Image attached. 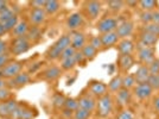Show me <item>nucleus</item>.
<instances>
[{
    "instance_id": "obj_1",
    "label": "nucleus",
    "mask_w": 159,
    "mask_h": 119,
    "mask_svg": "<svg viewBox=\"0 0 159 119\" xmlns=\"http://www.w3.org/2000/svg\"><path fill=\"white\" fill-rule=\"evenodd\" d=\"M96 105H98V113L100 117L102 118L108 117L113 111V98L107 93L106 95L99 98Z\"/></svg>"
},
{
    "instance_id": "obj_2",
    "label": "nucleus",
    "mask_w": 159,
    "mask_h": 119,
    "mask_svg": "<svg viewBox=\"0 0 159 119\" xmlns=\"http://www.w3.org/2000/svg\"><path fill=\"white\" fill-rule=\"evenodd\" d=\"M118 25H119V20L116 18H111L109 17V18H103V19L100 20L98 25H96V29L101 35H105V33L115 31Z\"/></svg>"
},
{
    "instance_id": "obj_3",
    "label": "nucleus",
    "mask_w": 159,
    "mask_h": 119,
    "mask_svg": "<svg viewBox=\"0 0 159 119\" xmlns=\"http://www.w3.org/2000/svg\"><path fill=\"white\" fill-rule=\"evenodd\" d=\"M158 40L159 37L157 36L140 30V33L138 36V43H137V50L145 46H156V44L158 43Z\"/></svg>"
},
{
    "instance_id": "obj_4",
    "label": "nucleus",
    "mask_w": 159,
    "mask_h": 119,
    "mask_svg": "<svg viewBox=\"0 0 159 119\" xmlns=\"http://www.w3.org/2000/svg\"><path fill=\"white\" fill-rule=\"evenodd\" d=\"M156 59V46H145L138 50V60L140 64L148 66Z\"/></svg>"
},
{
    "instance_id": "obj_5",
    "label": "nucleus",
    "mask_w": 159,
    "mask_h": 119,
    "mask_svg": "<svg viewBox=\"0 0 159 119\" xmlns=\"http://www.w3.org/2000/svg\"><path fill=\"white\" fill-rule=\"evenodd\" d=\"M30 49V40L26 38V36L24 37H17L12 40V46L11 50L14 55H20V54L26 53Z\"/></svg>"
},
{
    "instance_id": "obj_6",
    "label": "nucleus",
    "mask_w": 159,
    "mask_h": 119,
    "mask_svg": "<svg viewBox=\"0 0 159 119\" xmlns=\"http://www.w3.org/2000/svg\"><path fill=\"white\" fill-rule=\"evenodd\" d=\"M153 92L154 91L150 87V85L147 82H145V83H138L133 88V93H134L135 98H138L139 100H147L148 98L152 97Z\"/></svg>"
},
{
    "instance_id": "obj_7",
    "label": "nucleus",
    "mask_w": 159,
    "mask_h": 119,
    "mask_svg": "<svg viewBox=\"0 0 159 119\" xmlns=\"http://www.w3.org/2000/svg\"><path fill=\"white\" fill-rule=\"evenodd\" d=\"M134 31V24L131 20H125L122 23H119V25L116 27L115 32L118 33L119 38L121 40H126L128 36H131Z\"/></svg>"
},
{
    "instance_id": "obj_8",
    "label": "nucleus",
    "mask_w": 159,
    "mask_h": 119,
    "mask_svg": "<svg viewBox=\"0 0 159 119\" xmlns=\"http://www.w3.org/2000/svg\"><path fill=\"white\" fill-rule=\"evenodd\" d=\"M21 70V64L18 62H11L7 63L6 66L1 69V76L2 78H8L12 79L14 76H17Z\"/></svg>"
},
{
    "instance_id": "obj_9",
    "label": "nucleus",
    "mask_w": 159,
    "mask_h": 119,
    "mask_svg": "<svg viewBox=\"0 0 159 119\" xmlns=\"http://www.w3.org/2000/svg\"><path fill=\"white\" fill-rule=\"evenodd\" d=\"M70 46H73L76 51H81L83 49V46L86 45V36L82 32H77V31H73L70 35Z\"/></svg>"
},
{
    "instance_id": "obj_10",
    "label": "nucleus",
    "mask_w": 159,
    "mask_h": 119,
    "mask_svg": "<svg viewBox=\"0 0 159 119\" xmlns=\"http://www.w3.org/2000/svg\"><path fill=\"white\" fill-rule=\"evenodd\" d=\"M18 104L16 100H7L5 102H0V116L1 117H10L17 110Z\"/></svg>"
},
{
    "instance_id": "obj_11",
    "label": "nucleus",
    "mask_w": 159,
    "mask_h": 119,
    "mask_svg": "<svg viewBox=\"0 0 159 119\" xmlns=\"http://www.w3.org/2000/svg\"><path fill=\"white\" fill-rule=\"evenodd\" d=\"M150 75H151V73H150L147 66H145V64H140V66L137 68L135 73L133 74L137 85H138V83H145V82H147Z\"/></svg>"
},
{
    "instance_id": "obj_12",
    "label": "nucleus",
    "mask_w": 159,
    "mask_h": 119,
    "mask_svg": "<svg viewBox=\"0 0 159 119\" xmlns=\"http://www.w3.org/2000/svg\"><path fill=\"white\" fill-rule=\"evenodd\" d=\"M84 8H86L87 16L90 19H95L99 17L101 12V4L99 1H87L84 4Z\"/></svg>"
},
{
    "instance_id": "obj_13",
    "label": "nucleus",
    "mask_w": 159,
    "mask_h": 119,
    "mask_svg": "<svg viewBox=\"0 0 159 119\" xmlns=\"http://www.w3.org/2000/svg\"><path fill=\"white\" fill-rule=\"evenodd\" d=\"M83 23V17L80 12H74L71 13L68 19H66V26L68 29H70L71 31H76Z\"/></svg>"
},
{
    "instance_id": "obj_14",
    "label": "nucleus",
    "mask_w": 159,
    "mask_h": 119,
    "mask_svg": "<svg viewBox=\"0 0 159 119\" xmlns=\"http://www.w3.org/2000/svg\"><path fill=\"white\" fill-rule=\"evenodd\" d=\"M134 63H135V60L133 57V55H120L118 59V66L125 73H127L134 66Z\"/></svg>"
},
{
    "instance_id": "obj_15",
    "label": "nucleus",
    "mask_w": 159,
    "mask_h": 119,
    "mask_svg": "<svg viewBox=\"0 0 159 119\" xmlns=\"http://www.w3.org/2000/svg\"><path fill=\"white\" fill-rule=\"evenodd\" d=\"M77 102H79V108H82V110H86L88 112H93L94 110H95V107H96V101L92 98V97H89V95H83V97H81L79 100H77Z\"/></svg>"
},
{
    "instance_id": "obj_16",
    "label": "nucleus",
    "mask_w": 159,
    "mask_h": 119,
    "mask_svg": "<svg viewBox=\"0 0 159 119\" xmlns=\"http://www.w3.org/2000/svg\"><path fill=\"white\" fill-rule=\"evenodd\" d=\"M89 89H90V92H92L93 95L101 98V97H103V95L107 94L108 87L103 82H101V81H93L89 85Z\"/></svg>"
},
{
    "instance_id": "obj_17",
    "label": "nucleus",
    "mask_w": 159,
    "mask_h": 119,
    "mask_svg": "<svg viewBox=\"0 0 159 119\" xmlns=\"http://www.w3.org/2000/svg\"><path fill=\"white\" fill-rule=\"evenodd\" d=\"M135 49V45L133 43V40H121L118 43V51L120 53V55H132V53Z\"/></svg>"
},
{
    "instance_id": "obj_18",
    "label": "nucleus",
    "mask_w": 159,
    "mask_h": 119,
    "mask_svg": "<svg viewBox=\"0 0 159 119\" xmlns=\"http://www.w3.org/2000/svg\"><path fill=\"white\" fill-rule=\"evenodd\" d=\"M100 37H101V42H102V48H105V49L115 45L118 43V40H119V36L115 31L101 35Z\"/></svg>"
},
{
    "instance_id": "obj_19",
    "label": "nucleus",
    "mask_w": 159,
    "mask_h": 119,
    "mask_svg": "<svg viewBox=\"0 0 159 119\" xmlns=\"http://www.w3.org/2000/svg\"><path fill=\"white\" fill-rule=\"evenodd\" d=\"M132 98V93L129 89H125V88H121L119 92L116 93V104L120 107H125L129 104Z\"/></svg>"
},
{
    "instance_id": "obj_20",
    "label": "nucleus",
    "mask_w": 159,
    "mask_h": 119,
    "mask_svg": "<svg viewBox=\"0 0 159 119\" xmlns=\"http://www.w3.org/2000/svg\"><path fill=\"white\" fill-rule=\"evenodd\" d=\"M45 11L44 8H32V11L30 12V20L34 25H39L45 20Z\"/></svg>"
},
{
    "instance_id": "obj_21",
    "label": "nucleus",
    "mask_w": 159,
    "mask_h": 119,
    "mask_svg": "<svg viewBox=\"0 0 159 119\" xmlns=\"http://www.w3.org/2000/svg\"><path fill=\"white\" fill-rule=\"evenodd\" d=\"M62 74V69L60 67L57 66H52V67H49L47 70L43 73V78L48 81H53V80L58 79Z\"/></svg>"
},
{
    "instance_id": "obj_22",
    "label": "nucleus",
    "mask_w": 159,
    "mask_h": 119,
    "mask_svg": "<svg viewBox=\"0 0 159 119\" xmlns=\"http://www.w3.org/2000/svg\"><path fill=\"white\" fill-rule=\"evenodd\" d=\"M138 5L141 8V11H148V12L157 11L159 6L158 1L156 0H141V1H138Z\"/></svg>"
},
{
    "instance_id": "obj_23",
    "label": "nucleus",
    "mask_w": 159,
    "mask_h": 119,
    "mask_svg": "<svg viewBox=\"0 0 159 119\" xmlns=\"http://www.w3.org/2000/svg\"><path fill=\"white\" fill-rule=\"evenodd\" d=\"M30 81V75L27 73H19L17 76H14L11 79V85L14 87H20V86H24L29 83Z\"/></svg>"
},
{
    "instance_id": "obj_24",
    "label": "nucleus",
    "mask_w": 159,
    "mask_h": 119,
    "mask_svg": "<svg viewBox=\"0 0 159 119\" xmlns=\"http://www.w3.org/2000/svg\"><path fill=\"white\" fill-rule=\"evenodd\" d=\"M27 31H29V25H27L26 21H19L18 24H17V26L13 29V35L16 36V38L17 37H24V36H26Z\"/></svg>"
},
{
    "instance_id": "obj_25",
    "label": "nucleus",
    "mask_w": 159,
    "mask_h": 119,
    "mask_svg": "<svg viewBox=\"0 0 159 119\" xmlns=\"http://www.w3.org/2000/svg\"><path fill=\"white\" fill-rule=\"evenodd\" d=\"M108 88L111 92H119L122 88V76L121 75H115L108 83Z\"/></svg>"
},
{
    "instance_id": "obj_26",
    "label": "nucleus",
    "mask_w": 159,
    "mask_h": 119,
    "mask_svg": "<svg viewBox=\"0 0 159 119\" xmlns=\"http://www.w3.org/2000/svg\"><path fill=\"white\" fill-rule=\"evenodd\" d=\"M70 43H71V40H70V36H68V35H63V36H61L60 38L56 40V43H55L53 45L56 46L61 53H62L64 49H66L68 46H70Z\"/></svg>"
},
{
    "instance_id": "obj_27",
    "label": "nucleus",
    "mask_w": 159,
    "mask_h": 119,
    "mask_svg": "<svg viewBox=\"0 0 159 119\" xmlns=\"http://www.w3.org/2000/svg\"><path fill=\"white\" fill-rule=\"evenodd\" d=\"M60 2L56 0H47L45 5H44V11L48 14H55L58 10H60Z\"/></svg>"
},
{
    "instance_id": "obj_28",
    "label": "nucleus",
    "mask_w": 159,
    "mask_h": 119,
    "mask_svg": "<svg viewBox=\"0 0 159 119\" xmlns=\"http://www.w3.org/2000/svg\"><path fill=\"white\" fill-rule=\"evenodd\" d=\"M26 38L29 40H32V42H37L42 38V31H40L39 27L32 26V29H29V31L26 33Z\"/></svg>"
},
{
    "instance_id": "obj_29",
    "label": "nucleus",
    "mask_w": 159,
    "mask_h": 119,
    "mask_svg": "<svg viewBox=\"0 0 159 119\" xmlns=\"http://www.w3.org/2000/svg\"><path fill=\"white\" fill-rule=\"evenodd\" d=\"M81 53L83 55V57L86 60H93L95 56H96V54H98V50L92 46L90 44H86V45L83 46V49L81 50Z\"/></svg>"
},
{
    "instance_id": "obj_30",
    "label": "nucleus",
    "mask_w": 159,
    "mask_h": 119,
    "mask_svg": "<svg viewBox=\"0 0 159 119\" xmlns=\"http://www.w3.org/2000/svg\"><path fill=\"white\" fill-rule=\"evenodd\" d=\"M137 85L135 79L133 76V74H126L122 76V88L125 89H132Z\"/></svg>"
},
{
    "instance_id": "obj_31",
    "label": "nucleus",
    "mask_w": 159,
    "mask_h": 119,
    "mask_svg": "<svg viewBox=\"0 0 159 119\" xmlns=\"http://www.w3.org/2000/svg\"><path fill=\"white\" fill-rule=\"evenodd\" d=\"M61 51L56 48L55 45H51L49 49L47 50V53H45V57H47L48 60H51V61H53V60H58L61 59Z\"/></svg>"
},
{
    "instance_id": "obj_32",
    "label": "nucleus",
    "mask_w": 159,
    "mask_h": 119,
    "mask_svg": "<svg viewBox=\"0 0 159 119\" xmlns=\"http://www.w3.org/2000/svg\"><path fill=\"white\" fill-rule=\"evenodd\" d=\"M141 31L152 33L154 36L159 37V24H154V23H150V24H145L141 26Z\"/></svg>"
},
{
    "instance_id": "obj_33",
    "label": "nucleus",
    "mask_w": 159,
    "mask_h": 119,
    "mask_svg": "<svg viewBox=\"0 0 159 119\" xmlns=\"http://www.w3.org/2000/svg\"><path fill=\"white\" fill-rule=\"evenodd\" d=\"M66 100V98L63 95V94H61V93H56V94L52 97V104H53L55 107L61 108V107H64Z\"/></svg>"
},
{
    "instance_id": "obj_34",
    "label": "nucleus",
    "mask_w": 159,
    "mask_h": 119,
    "mask_svg": "<svg viewBox=\"0 0 159 119\" xmlns=\"http://www.w3.org/2000/svg\"><path fill=\"white\" fill-rule=\"evenodd\" d=\"M64 108L70 111V112H75L79 108V102L77 100H75L74 98H66V104H64Z\"/></svg>"
},
{
    "instance_id": "obj_35",
    "label": "nucleus",
    "mask_w": 159,
    "mask_h": 119,
    "mask_svg": "<svg viewBox=\"0 0 159 119\" xmlns=\"http://www.w3.org/2000/svg\"><path fill=\"white\" fill-rule=\"evenodd\" d=\"M124 6H125V1H121V0H111V1H108L109 10H112L114 12H118L120 10H122Z\"/></svg>"
},
{
    "instance_id": "obj_36",
    "label": "nucleus",
    "mask_w": 159,
    "mask_h": 119,
    "mask_svg": "<svg viewBox=\"0 0 159 119\" xmlns=\"http://www.w3.org/2000/svg\"><path fill=\"white\" fill-rule=\"evenodd\" d=\"M147 83L153 91H159V74H151L147 80Z\"/></svg>"
},
{
    "instance_id": "obj_37",
    "label": "nucleus",
    "mask_w": 159,
    "mask_h": 119,
    "mask_svg": "<svg viewBox=\"0 0 159 119\" xmlns=\"http://www.w3.org/2000/svg\"><path fill=\"white\" fill-rule=\"evenodd\" d=\"M18 23H19V21H18V17L14 16L11 19H8L7 21L2 23V24H4V27H5V31H13V29L17 26Z\"/></svg>"
},
{
    "instance_id": "obj_38",
    "label": "nucleus",
    "mask_w": 159,
    "mask_h": 119,
    "mask_svg": "<svg viewBox=\"0 0 159 119\" xmlns=\"http://www.w3.org/2000/svg\"><path fill=\"white\" fill-rule=\"evenodd\" d=\"M75 66H76V62H75L74 56L70 57V59L62 60V61H61V67H62V69H64V70H70V69H73Z\"/></svg>"
},
{
    "instance_id": "obj_39",
    "label": "nucleus",
    "mask_w": 159,
    "mask_h": 119,
    "mask_svg": "<svg viewBox=\"0 0 159 119\" xmlns=\"http://www.w3.org/2000/svg\"><path fill=\"white\" fill-rule=\"evenodd\" d=\"M139 19H140V21L143 23V25L152 23V12H148V11H141V12L139 13Z\"/></svg>"
},
{
    "instance_id": "obj_40",
    "label": "nucleus",
    "mask_w": 159,
    "mask_h": 119,
    "mask_svg": "<svg viewBox=\"0 0 159 119\" xmlns=\"http://www.w3.org/2000/svg\"><path fill=\"white\" fill-rule=\"evenodd\" d=\"M16 14L13 13V11L11 10V8H5L4 11H1L0 12V23H5V21H7L8 19H11L12 17H14Z\"/></svg>"
},
{
    "instance_id": "obj_41",
    "label": "nucleus",
    "mask_w": 159,
    "mask_h": 119,
    "mask_svg": "<svg viewBox=\"0 0 159 119\" xmlns=\"http://www.w3.org/2000/svg\"><path fill=\"white\" fill-rule=\"evenodd\" d=\"M89 117H90V112L82 108H77L74 113V119H88Z\"/></svg>"
},
{
    "instance_id": "obj_42",
    "label": "nucleus",
    "mask_w": 159,
    "mask_h": 119,
    "mask_svg": "<svg viewBox=\"0 0 159 119\" xmlns=\"http://www.w3.org/2000/svg\"><path fill=\"white\" fill-rule=\"evenodd\" d=\"M76 53V50L74 49L73 46H68L66 49H64L62 54H61V61L62 60H66V59H70V57H73L74 55Z\"/></svg>"
},
{
    "instance_id": "obj_43",
    "label": "nucleus",
    "mask_w": 159,
    "mask_h": 119,
    "mask_svg": "<svg viewBox=\"0 0 159 119\" xmlns=\"http://www.w3.org/2000/svg\"><path fill=\"white\" fill-rule=\"evenodd\" d=\"M148 68V70H150V73L151 74H159V59H156L153 60L152 62L147 66Z\"/></svg>"
},
{
    "instance_id": "obj_44",
    "label": "nucleus",
    "mask_w": 159,
    "mask_h": 119,
    "mask_svg": "<svg viewBox=\"0 0 159 119\" xmlns=\"http://www.w3.org/2000/svg\"><path fill=\"white\" fill-rule=\"evenodd\" d=\"M116 119H134V114L129 110H122L118 113Z\"/></svg>"
},
{
    "instance_id": "obj_45",
    "label": "nucleus",
    "mask_w": 159,
    "mask_h": 119,
    "mask_svg": "<svg viewBox=\"0 0 159 119\" xmlns=\"http://www.w3.org/2000/svg\"><path fill=\"white\" fill-rule=\"evenodd\" d=\"M92 46H94L96 50H99L102 48V42H101V37L100 36H94L92 37V40H90V43H89Z\"/></svg>"
},
{
    "instance_id": "obj_46",
    "label": "nucleus",
    "mask_w": 159,
    "mask_h": 119,
    "mask_svg": "<svg viewBox=\"0 0 159 119\" xmlns=\"http://www.w3.org/2000/svg\"><path fill=\"white\" fill-rule=\"evenodd\" d=\"M8 63V55L6 53L0 55V70Z\"/></svg>"
},
{
    "instance_id": "obj_47",
    "label": "nucleus",
    "mask_w": 159,
    "mask_h": 119,
    "mask_svg": "<svg viewBox=\"0 0 159 119\" xmlns=\"http://www.w3.org/2000/svg\"><path fill=\"white\" fill-rule=\"evenodd\" d=\"M31 5L33 6V8H44L45 0H33Z\"/></svg>"
},
{
    "instance_id": "obj_48",
    "label": "nucleus",
    "mask_w": 159,
    "mask_h": 119,
    "mask_svg": "<svg viewBox=\"0 0 159 119\" xmlns=\"http://www.w3.org/2000/svg\"><path fill=\"white\" fill-rule=\"evenodd\" d=\"M74 59H75V62H76V64H79V63H82L83 61H84V57H83V55L81 51H76L75 55H74Z\"/></svg>"
},
{
    "instance_id": "obj_49",
    "label": "nucleus",
    "mask_w": 159,
    "mask_h": 119,
    "mask_svg": "<svg viewBox=\"0 0 159 119\" xmlns=\"http://www.w3.org/2000/svg\"><path fill=\"white\" fill-rule=\"evenodd\" d=\"M8 95H10V92L7 91L6 88H1V89H0V101L6 100L7 98H8Z\"/></svg>"
},
{
    "instance_id": "obj_50",
    "label": "nucleus",
    "mask_w": 159,
    "mask_h": 119,
    "mask_svg": "<svg viewBox=\"0 0 159 119\" xmlns=\"http://www.w3.org/2000/svg\"><path fill=\"white\" fill-rule=\"evenodd\" d=\"M152 106H153V108H154L157 112H159V95H157V97H154V98H153Z\"/></svg>"
},
{
    "instance_id": "obj_51",
    "label": "nucleus",
    "mask_w": 159,
    "mask_h": 119,
    "mask_svg": "<svg viewBox=\"0 0 159 119\" xmlns=\"http://www.w3.org/2000/svg\"><path fill=\"white\" fill-rule=\"evenodd\" d=\"M152 23L154 24H159V11H153L152 12Z\"/></svg>"
},
{
    "instance_id": "obj_52",
    "label": "nucleus",
    "mask_w": 159,
    "mask_h": 119,
    "mask_svg": "<svg viewBox=\"0 0 159 119\" xmlns=\"http://www.w3.org/2000/svg\"><path fill=\"white\" fill-rule=\"evenodd\" d=\"M6 48H7L6 42H5V40H0V55H1V54H5V51H6Z\"/></svg>"
},
{
    "instance_id": "obj_53",
    "label": "nucleus",
    "mask_w": 159,
    "mask_h": 119,
    "mask_svg": "<svg viewBox=\"0 0 159 119\" xmlns=\"http://www.w3.org/2000/svg\"><path fill=\"white\" fill-rule=\"evenodd\" d=\"M5 8H7V2L6 1L0 0V12H1V11H4Z\"/></svg>"
},
{
    "instance_id": "obj_54",
    "label": "nucleus",
    "mask_w": 159,
    "mask_h": 119,
    "mask_svg": "<svg viewBox=\"0 0 159 119\" xmlns=\"http://www.w3.org/2000/svg\"><path fill=\"white\" fill-rule=\"evenodd\" d=\"M125 4H126L127 6H134V7L138 6V1H127Z\"/></svg>"
},
{
    "instance_id": "obj_55",
    "label": "nucleus",
    "mask_w": 159,
    "mask_h": 119,
    "mask_svg": "<svg viewBox=\"0 0 159 119\" xmlns=\"http://www.w3.org/2000/svg\"><path fill=\"white\" fill-rule=\"evenodd\" d=\"M5 32H6V31H5L4 24H2V23H0V36H1V35H4Z\"/></svg>"
},
{
    "instance_id": "obj_56",
    "label": "nucleus",
    "mask_w": 159,
    "mask_h": 119,
    "mask_svg": "<svg viewBox=\"0 0 159 119\" xmlns=\"http://www.w3.org/2000/svg\"><path fill=\"white\" fill-rule=\"evenodd\" d=\"M5 85H6V82H5L4 80L0 78V89H1V88H4V87H5Z\"/></svg>"
},
{
    "instance_id": "obj_57",
    "label": "nucleus",
    "mask_w": 159,
    "mask_h": 119,
    "mask_svg": "<svg viewBox=\"0 0 159 119\" xmlns=\"http://www.w3.org/2000/svg\"><path fill=\"white\" fill-rule=\"evenodd\" d=\"M134 119H135V118H134Z\"/></svg>"
}]
</instances>
